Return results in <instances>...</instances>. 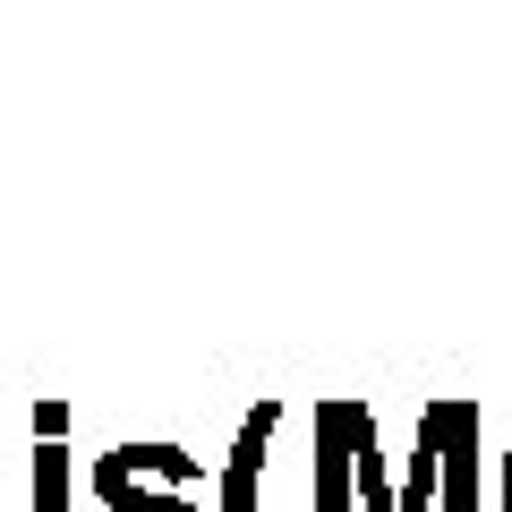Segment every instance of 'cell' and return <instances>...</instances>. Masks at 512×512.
I'll use <instances>...</instances> for the list:
<instances>
[{
    "label": "cell",
    "mask_w": 512,
    "mask_h": 512,
    "mask_svg": "<svg viewBox=\"0 0 512 512\" xmlns=\"http://www.w3.org/2000/svg\"><path fill=\"white\" fill-rule=\"evenodd\" d=\"M35 512H69V402H35Z\"/></svg>",
    "instance_id": "obj_5"
},
{
    "label": "cell",
    "mask_w": 512,
    "mask_h": 512,
    "mask_svg": "<svg viewBox=\"0 0 512 512\" xmlns=\"http://www.w3.org/2000/svg\"><path fill=\"white\" fill-rule=\"evenodd\" d=\"M274 436H282V402H265L239 419L231 453H222V478H214V512H265V470H274Z\"/></svg>",
    "instance_id": "obj_4"
},
{
    "label": "cell",
    "mask_w": 512,
    "mask_h": 512,
    "mask_svg": "<svg viewBox=\"0 0 512 512\" xmlns=\"http://www.w3.org/2000/svg\"><path fill=\"white\" fill-rule=\"evenodd\" d=\"M197 478L205 461L188 453V444L171 436H146V444H111L103 461H94V504L103 512H205L197 504Z\"/></svg>",
    "instance_id": "obj_1"
},
{
    "label": "cell",
    "mask_w": 512,
    "mask_h": 512,
    "mask_svg": "<svg viewBox=\"0 0 512 512\" xmlns=\"http://www.w3.org/2000/svg\"><path fill=\"white\" fill-rule=\"evenodd\" d=\"M359 393H325L316 402V512H359Z\"/></svg>",
    "instance_id": "obj_3"
},
{
    "label": "cell",
    "mask_w": 512,
    "mask_h": 512,
    "mask_svg": "<svg viewBox=\"0 0 512 512\" xmlns=\"http://www.w3.org/2000/svg\"><path fill=\"white\" fill-rule=\"evenodd\" d=\"M427 419H436V512H478V461H487L478 402L470 393H436Z\"/></svg>",
    "instance_id": "obj_2"
}]
</instances>
